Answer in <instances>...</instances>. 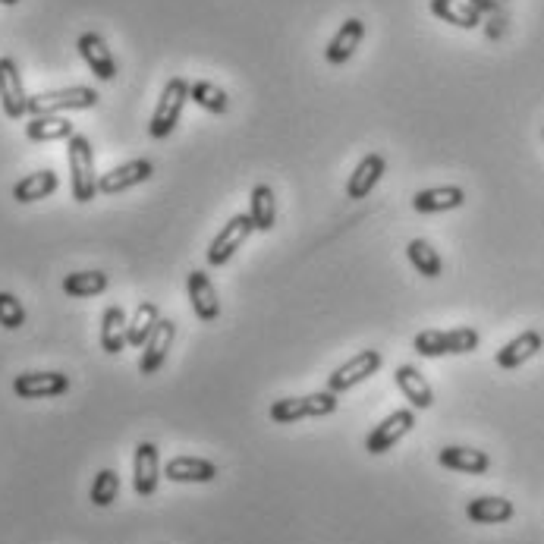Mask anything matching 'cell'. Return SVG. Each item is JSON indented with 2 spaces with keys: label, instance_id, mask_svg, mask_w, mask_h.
Here are the masks:
<instances>
[{
  "label": "cell",
  "instance_id": "obj_1",
  "mask_svg": "<svg viewBox=\"0 0 544 544\" xmlns=\"http://www.w3.org/2000/svg\"><path fill=\"white\" fill-rule=\"evenodd\" d=\"M67 161H70V189L79 205H89L98 195V173H95V148L89 136L76 133L67 139Z\"/></svg>",
  "mask_w": 544,
  "mask_h": 544
},
{
  "label": "cell",
  "instance_id": "obj_2",
  "mask_svg": "<svg viewBox=\"0 0 544 544\" xmlns=\"http://www.w3.org/2000/svg\"><path fill=\"white\" fill-rule=\"evenodd\" d=\"M478 331L475 328H453V331H422L412 340V350L425 359H441V356H466L478 350Z\"/></svg>",
  "mask_w": 544,
  "mask_h": 544
},
{
  "label": "cell",
  "instance_id": "obj_3",
  "mask_svg": "<svg viewBox=\"0 0 544 544\" xmlns=\"http://www.w3.org/2000/svg\"><path fill=\"white\" fill-rule=\"evenodd\" d=\"M337 412V394L331 390H318V394L309 397H284V400H274L268 416L274 425H290L299 419H321V416H331Z\"/></svg>",
  "mask_w": 544,
  "mask_h": 544
},
{
  "label": "cell",
  "instance_id": "obj_4",
  "mask_svg": "<svg viewBox=\"0 0 544 544\" xmlns=\"http://www.w3.org/2000/svg\"><path fill=\"white\" fill-rule=\"evenodd\" d=\"M189 101V82L183 76H173L164 92L158 98V107L155 114H151V123H148V136L151 139H167L173 129H177L180 117H183V107Z\"/></svg>",
  "mask_w": 544,
  "mask_h": 544
},
{
  "label": "cell",
  "instance_id": "obj_5",
  "mask_svg": "<svg viewBox=\"0 0 544 544\" xmlns=\"http://www.w3.org/2000/svg\"><path fill=\"white\" fill-rule=\"evenodd\" d=\"M101 95L89 85H73V89H57V92H41L29 98V114H63V111H92L98 107Z\"/></svg>",
  "mask_w": 544,
  "mask_h": 544
},
{
  "label": "cell",
  "instance_id": "obj_6",
  "mask_svg": "<svg viewBox=\"0 0 544 544\" xmlns=\"http://www.w3.org/2000/svg\"><path fill=\"white\" fill-rule=\"evenodd\" d=\"M412 428H416V409H397V412H390V416L384 422H378L372 428V434L365 438V450L372 453V456L387 453L390 447H397Z\"/></svg>",
  "mask_w": 544,
  "mask_h": 544
},
{
  "label": "cell",
  "instance_id": "obj_7",
  "mask_svg": "<svg viewBox=\"0 0 544 544\" xmlns=\"http://www.w3.org/2000/svg\"><path fill=\"white\" fill-rule=\"evenodd\" d=\"M70 375L63 372H23L13 378V394L19 400H51L70 390Z\"/></svg>",
  "mask_w": 544,
  "mask_h": 544
},
{
  "label": "cell",
  "instance_id": "obj_8",
  "mask_svg": "<svg viewBox=\"0 0 544 544\" xmlns=\"http://www.w3.org/2000/svg\"><path fill=\"white\" fill-rule=\"evenodd\" d=\"M255 230L252 217L249 214H236L224 224V230L214 236V243L208 249V265L211 268H224L227 261L236 255V249H243V243L249 239V233Z\"/></svg>",
  "mask_w": 544,
  "mask_h": 544
},
{
  "label": "cell",
  "instance_id": "obj_9",
  "mask_svg": "<svg viewBox=\"0 0 544 544\" xmlns=\"http://www.w3.org/2000/svg\"><path fill=\"white\" fill-rule=\"evenodd\" d=\"M0 107L10 120H23L29 114V95L23 89V73H19L13 57H0Z\"/></svg>",
  "mask_w": 544,
  "mask_h": 544
},
{
  "label": "cell",
  "instance_id": "obj_10",
  "mask_svg": "<svg viewBox=\"0 0 544 544\" xmlns=\"http://www.w3.org/2000/svg\"><path fill=\"white\" fill-rule=\"evenodd\" d=\"M381 362L384 359H381L378 350H362V353H356L350 362H343L337 372L328 378V390H331V394H343V390H350V387L368 381L381 368Z\"/></svg>",
  "mask_w": 544,
  "mask_h": 544
},
{
  "label": "cell",
  "instance_id": "obj_11",
  "mask_svg": "<svg viewBox=\"0 0 544 544\" xmlns=\"http://www.w3.org/2000/svg\"><path fill=\"white\" fill-rule=\"evenodd\" d=\"M161 456H158V444L151 441H139L136 444V453H133V488L139 497H151L158 491V482H161Z\"/></svg>",
  "mask_w": 544,
  "mask_h": 544
},
{
  "label": "cell",
  "instance_id": "obj_12",
  "mask_svg": "<svg viewBox=\"0 0 544 544\" xmlns=\"http://www.w3.org/2000/svg\"><path fill=\"white\" fill-rule=\"evenodd\" d=\"M151 173H155V164L148 158H136V161H126L114 170H107L98 177V192L101 195H117V192H126L133 186H142L151 180Z\"/></svg>",
  "mask_w": 544,
  "mask_h": 544
},
{
  "label": "cell",
  "instance_id": "obj_13",
  "mask_svg": "<svg viewBox=\"0 0 544 544\" xmlns=\"http://www.w3.org/2000/svg\"><path fill=\"white\" fill-rule=\"evenodd\" d=\"M79 57L85 60V67H89L101 82H114L117 79V60L111 54V48H107V41L98 35V32H82L79 41Z\"/></svg>",
  "mask_w": 544,
  "mask_h": 544
},
{
  "label": "cell",
  "instance_id": "obj_14",
  "mask_svg": "<svg viewBox=\"0 0 544 544\" xmlns=\"http://www.w3.org/2000/svg\"><path fill=\"white\" fill-rule=\"evenodd\" d=\"M186 293H189V306L195 312V318L211 324L221 318V299H217V290L208 280L205 271H189L186 274Z\"/></svg>",
  "mask_w": 544,
  "mask_h": 544
},
{
  "label": "cell",
  "instance_id": "obj_15",
  "mask_svg": "<svg viewBox=\"0 0 544 544\" xmlns=\"http://www.w3.org/2000/svg\"><path fill=\"white\" fill-rule=\"evenodd\" d=\"M164 478L177 485H208L217 478V466L202 456H173L164 466Z\"/></svg>",
  "mask_w": 544,
  "mask_h": 544
},
{
  "label": "cell",
  "instance_id": "obj_16",
  "mask_svg": "<svg viewBox=\"0 0 544 544\" xmlns=\"http://www.w3.org/2000/svg\"><path fill=\"white\" fill-rule=\"evenodd\" d=\"M173 337H177V324L170 318H161L155 334L148 337V343L142 346V359H139V372L142 375H158L161 365L167 362V353L173 346Z\"/></svg>",
  "mask_w": 544,
  "mask_h": 544
},
{
  "label": "cell",
  "instance_id": "obj_17",
  "mask_svg": "<svg viewBox=\"0 0 544 544\" xmlns=\"http://www.w3.org/2000/svg\"><path fill=\"white\" fill-rule=\"evenodd\" d=\"M362 38H365V23L356 16H350L334 32V38L328 41V48H324V60H328L331 67H343V63L350 60L356 54V48L362 45Z\"/></svg>",
  "mask_w": 544,
  "mask_h": 544
},
{
  "label": "cell",
  "instance_id": "obj_18",
  "mask_svg": "<svg viewBox=\"0 0 544 544\" xmlns=\"http://www.w3.org/2000/svg\"><path fill=\"white\" fill-rule=\"evenodd\" d=\"M384 170H387V161L381 155H375V151H372V155H365L356 164V170L350 173V183H346V199H353V202L368 199V192L381 183Z\"/></svg>",
  "mask_w": 544,
  "mask_h": 544
},
{
  "label": "cell",
  "instance_id": "obj_19",
  "mask_svg": "<svg viewBox=\"0 0 544 544\" xmlns=\"http://www.w3.org/2000/svg\"><path fill=\"white\" fill-rule=\"evenodd\" d=\"M466 205V192L460 186H431V189H419L412 195V208L419 214H441V211H453Z\"/></svg>",
  "mask_w": 544,
  "mask_h": 544
},
{
  "label": "cell",
  "instance_id": "obj_20",
  "mask_svg": "<svg viewBox=\"0 0 544 544\" xmlns=\"http://www.w3.org/2000/svg\"><path fill=\"white\" fill-rule=\"evenodd\" d=\"M394 378H397L400 394L409 400L412 409H431L434 406V390L416 365H397Z\"/></svg>",
  "mask_w": 544,
  "mask_h": 544
},
{
  "label": "cell",
  "instance_id": "obj_21",
  "mask_svg": "<svg viewBox=\"0 0 544 544\" xmlns=\"http://www.w3.org/2000/svg\"><path fill=\"white\" fill-rule=\"evenodd\" d=\"M438 463L444 469L453 472H466V475H485L491 469V456L485 450H475V447H444L438 453Z\"/></svg>",
  "mask_w": 544,
  "mask_h": 544
},
{
  "label": "cell",
  "instance_id": "obj_22",
  "mask_svg": "<svg viewBox=\"0 0 544 544\" xmlns=\"http://www.w3.org/2000/svg\"><path fill=\"white\" fill-rule=\"evenodd\" d=\"M129 346V318L120 306H107L101 315V350L107 356H120Z\"/></svg>",
  "mask_w": 544,
  "mask_h": 544
},
{
  "label": "cell",
  "instance_id": "obj_23",
  "mask_svg": "<svg viewBox=\"0 0 544 544\" xmlns=\"http://www.w3.org/2000/svg\"><path fill=\"white\" fill-rule=\"evenodd\" d=\"M544 346V337L538 334V331H522L519 337H513L510 343H504L497 350V356H494V362L500 365V368H519V365H526L538 350Z\"/></svg>",
  "mask_w": 544,
  "mask_h": 544
},
{
  "label": "cell",
  "instance_id": "obj_24",
  "mask_svg": "<svg viewBox=\"0 0 544 544\" xmlns=\"http://www.w3.org/2000/svg\"><path fill=\"white\" fill-rule=\"evenodd\" d=\"M76 136V129L67 117L60 114H41L26 123V139L29 142H67Z\"/></svg>",
  "mask_w": 544,
  "mask_h": 544
},
{
  "label": "cell",
  "instance_id": "obj_25",
  "mask_svg": "<svg viewBox=\"0 0 544 544\" xmlns=\"http://www.w3.org/2000/svg\"><path fill=\"white\" fill-rule=\"evenodd\" d=\"M57 186H60V180L54 170H35L13 186V199L19 205H32V202H41V199H48V195H54Z\"/></svg>",
  "mask_w": 544,
  "mask_h": 544
},
{
  "label": "cell",
  "instance_id": "obj_26",
  "mask_svg": "<svg viewBox=\"0 0 544 544\" xmlns=\"http://www.w3.org/2000/svg\"><path fill=\"white\" fill-rule=\"evenodd\" d=\"M516 507L507 497H475L466 504V516L475 522V526H497V522L513 519Z\"/></svg>",
  "mask_w": 544,
  "mask_h": 544
},
{
  "label": "cell",
  "instance_id": "obj_27",
  "mask_svg": "<svg viewBox=\"0 0 544 544\" xmlns=\"http://www.w3.org/2000/svg\"><path fill=\"white\" fill-rule=\"evenodd\" d=\"M431 13L441 19V23H450L456 29H478L482 26V13L475 7H469L466 0H428Z\"/></svg>",
  "mask_w": 544,
  "mask_h": 544
},
{
  "label": "cell",
  "instance_id": "obj_28",
  "mask_svg": "<svg viewBox=\"0 0 544 544\" xmlns=\"http://www.w3.org/2000/svg\"><path fill=\"white\" fill-rule=\"evenodd\" d=\"M249 217L255 230L261 233H271L277 224V199H274V189L268 183H258L249 195Z\"/></svg>",
  "mask_w": 544,
  "mask_h": 544
},
{
  "label": "cell",
  "instance_id": "obj_29",
  "mask_svg": "<svg viewBox=\"0 0 544 544\" xmlns=\"http://www.w3.org/2000/svg\"><path fill=\"white\" fill-rule=\"evenodd\" d=\"M189 101H195L202 107V111H208V114H227L230 111V95L221 89V85H214V82H205V79H199V82H189Z\"/></svg>",
  "mask_w": 544,
  "mask_h": 544
},
{
  "label": "cell",
  "instance_id": "obj_30",
  "mask_svg": "<svg viewBox=\"0 0 544 544\" xmlns=\"http://www.w3.org/2000/svg\"><path fill=\"white\" fill-rule=\"evenodd\" d=\"M107 274L104 271H73L63 277V293L73 296V299H89V296H98L107 290Z\"/></svg>",
  "mask_w": 544,
  "mask_h": 544
},
{
  "label": "cell",
  "instance_id": "obj_31",
  "mask_svg": "<svg viewBox=\"0 0 544 544\" xmlns=\"http://www.w3.org/2000/svg\"><path fill=\"white\" fill-rule=\"evenodd\" d=\"M406 258H409V265L416 268L422 277L434 280V277H441L444 274V261L441 255L434 252L431 243H425V239H412V243L406 246Z\"/></svg>",
  "mask_w": 544,
  "mask_h": 544
},
{
  "label": "cell",
  "instance_id": "obj_32",
  "mask_svg": "<svg viewBox=\"0 0 544 544\" xmlns=\"http://www.w3.org/2000/svg\"><path fill=\"white\" fill-rule=\"evenodd\" d=\"M158 321H161V309L155 302H139L136 315L129 318V346H145L148 337L155 334Z\"/></svg>",
  "mask_w": 544,
  "mask_h": 544
},
{
  "label": "cell",
  "instance_id": "obj_33",
  "mask_svg": "<svg viewBox=\"0 0 544 544\" xmlns=\"http://www.w3.org/2000/svg\"><path fill=\"white\" fill-rule=\"evenodd\" d=\"M117 494H120V475L114 472V469H101L98 475H95V482H92V491H89V500L95 507H111L114 500H117Z\"/></svg>",
  "mask_w": 544,
  "mask_h": 544
},
{
  "label": "cell",
  "instance_id": "obj_34",
  "mask_svg": "<svg viewBox=\"0 0 544 544\" xmlns=\"http://www.w3.org/2000/svg\"><path fill=\"white\" fill-rule=\"evenodd\" d=\"M26 324V309L13 293L0 290V328L4 331H19Z\"/></svg>",
  "mask_w": 544,
  "mask_h": 544
},
{
  "label": "cell",
  "instance_id": "obj_35",
  "mask_svg": "<svg viewBox=\"0 0 544 544\" xmlns=\"http://www.w3.org/2000/svg\"><path fill=\"white\" fill-rule=\"evenodd\" d=\"M469 7H475L478 13H491L494 10V0H466Z\"/></svg>",
  "mask_w": 544,
  "mask_h": 544
},
{
  "label": "cell",
  "instance_id": "obj_36",
  "mask_svg": "<svg viewBox=\"0 0 544 544\" xmlns=\"http://www.w3.org/2000/svg\"><path fill=\"white\" fill-rule=\"evenodd\" d=\"M0 4H4V7H16V4H19V0H0Z\"/></svg>",
  "mask_w": 544,
  "mask_h": 544
}]
</instances>
